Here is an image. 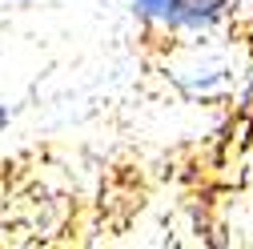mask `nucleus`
<instances>
[{"mask_svg": "<svg viewBox=\"0 0 253 249\" xmlns=\"http://www.w3.org/2000/svg\"><path fill=\"white\" fill-rule=\"evenodd\" d=\"M8 121H12V113H8V105H4V101H0V133L8 129Z\"/></svg>", "mask_w": 253, "mask_h": 249, "instance_id": "obj_2", "label": "nucleus"}, {"mask_svg": "<svg viewBox=\"0 0 253 249\" xmlns=\"http://www.w3.org/2000/svg\"><path fill=\"white\" fill-rule=\"evenodd\" d=\"M0 4H4V0H0ZM20 4H33V0H20Z\"/></svg>", "mask_w": 253, "mask_h": 249, "instance_id": "obj_3", "label": "nucleus"}, {"mask_svg": "<svg viewBox=\"0 0 253 249\" xmlns=\"http://www.w3.org/2000/svg\"><path fill=\"white\" fill-rule=\"evenodd\" d=\"M129 12L173 37H209L229 20L233 0H129Z\"/></svg>", "mask_w": 253, "mask_h": 249, "instance_id": "obj_1", "label": "nucleus"}]
</instances>
